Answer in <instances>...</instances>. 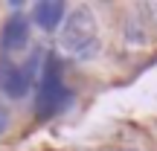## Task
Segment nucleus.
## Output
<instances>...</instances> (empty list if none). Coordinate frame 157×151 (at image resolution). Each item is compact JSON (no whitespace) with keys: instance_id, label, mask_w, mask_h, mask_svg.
Wrapping results in <instances>:
<instances>
[{"instance_id":"4","label":"nucleus","mask_w":157,"mask_h":151,"mask_svg":"<svg viewBox=\"0 0 157 151\" xmlns=\"http://www.w3.org/2000/svg\"><path fill=\"white\" fill-rule=\"evenodd\" d=\"M29 44V21L23 15H12L9 21L3 23V32H0V47L6 52L12 50H23Z\"/></svg>"},{"instance_id":"9","label":"nucleus","mask_w":157,"mask_h":151,"mask_svg":"<svg viewBox=\"0 0 157 151\" xmlns=\"http://www.w3.org/2000/svg\"><path fill=\"white\" fill-rule=\"evenodd\" d=\"M119 151H137V148H119Z\"/></svg>"},{"instance_id":"2","label":"nucleus","mask_w":157,"mask_h":151,"mask_svg":"<svg viewBox=\"0 0 157 151\" xmlns=\"http://www.w3.org/2000/svg\"><path fill=\"white\" fill-rule=\"evenodd\" d=\"M73 102V96L64 90L61 78H58V67H47L44 73V84H41V96H38V111L41 113H56L61 108H67Z\"/></svg>"},{"instance_id":"5","label":"nucleus","mask_w":157,"mask_h":151,"mask_svg":"<svg viewBox=\"0 0 157 151\" xmlns=\"http://www.w3.org/2000/svg\"><path fill=\"white\" fill-rule=\"evenodd\" d=\"M64 12H67V6L58 3V0H41V3L32 6L35 23H38L41 29H47V32H52V29L64 21Z\"/></svg>"},{"instance_id":"8","label":"nucleus","mask_w":157,"mask_h":151,"mask_svg":"<svg viewBox=\"0 0 157 151\" xmlns=\"http://www.w3.org/2000/svg\"><path fill=\"white\" fill-rule=\"evenodd\" d=\"M6 122H9V116H6V113H0V134H3V128H6Z\"/></svg>"},{"instance_id":"3","label":"nucleus","mask_w":157,"mask_h":151,"mask_svg":"<svg viewBox=\"0 0 157 151\" xmlns=\"http://www.w3.org/2000/svg\"><path fill=\"white\" fill-rule=\"evenodd\" d=\"M32 81L26 78L21 67H15L12 61H0V90H3L9 99H23L29 93Z\"/></svg>"},{"instance_id":"6","label":"nucleus","mask_w":157,"mask_h":151,"mask_svg":"<svg viewBox=\"0 0 157 151\" xmlns=\"http://www.w3.org/2000/svg\"><path fill=\"white\" fill-rule=\"evenodd\" d=\"M125 38H128V44H134V47H143L148 41L146 23H143L140 15H128L125 17Z\"/></svg>"},{"instance_id":"7","label":"nucleus","mask_w":157,"mask_h":151,"mask_svg":"<svg viewBox=\"0 0 157 151\" xmlns=\"http://www.w3.org/2000/svg\"><path fill=\"white\" fill-rule=\"evenodd\" d=\"M148 12H151V17H154V23H157V3H148Z\"/></svg>"},{"instance_id":"1","label":"nucleus","mask_w":157,"mask_h":151,"mask_svg":"<svg viewBox=\"0 0 157 151\" xmlns=\"http://www.w3.org/2000/svg\"><path fill=\"white\" fill-rule=\"evenodd\" d=\"M58 41H61V50L73 61H90L102 50L96 17L87 9H73V15H67V23H64Z\"/></svg>"}]
</instances>
